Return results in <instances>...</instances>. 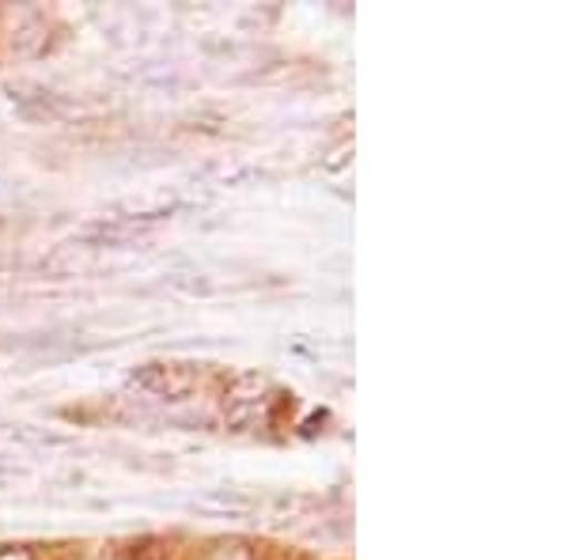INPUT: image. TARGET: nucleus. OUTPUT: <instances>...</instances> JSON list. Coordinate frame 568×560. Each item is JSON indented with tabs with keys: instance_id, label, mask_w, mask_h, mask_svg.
<instances>
[{
	"instance_id": "f257e3e1",
	"label": "nucleus",
	"mask_w": 568,
	"mask_h": 560,
	"mask_svg": "<svg viewBox=\"0 0 568 560\" xmlns=\"http://www.w3.org/2000/svg\"><path fill=\"white\" fill-rule=\"evenodd\" d=\"M197 383L201 371L194 364H141L130 371V390L149 401H186Z\"/></svg>"
},
{
	"instance_id": "f03ea898",
	"label": "nucleus",
	"mask_w": 568,
	"mask_h": 560,
	"mask_svg": "<svg viewBox=\"0 0 568 560\" xmlns=\"http://www.w3.org/2000/svg\"><path fill=\"white\" fill-rule=\"evenodd\" d=\"M270 406H273V383L258 371L235 375L232 387L224 390V413H227V425L235 431L265 425Z\"/></svg>"
},
{
	"instance_id": "7ed1b4c3",
	"label": "nucleus",
	"mask_w": 568,
	"mask_h": 560,
	"mask_svg": "<svg viewBox=\"0 0 568 560\" xmlns=\"http://www.w3.org/2000/svg\"><path fill=\"white\" fill-rule=\"evenodd\" d=\"M190 503L201 508V511H216V516H246V511L254 508L251 496H243L235 489H209V492L194 496Z\"/></svg>"
},
{
	"instance_id": "20e7f679",
	"label": "nucleus",
	"mask_w": 568,
	"mask_h": 560,
	"mask_svg": "<svg viewBox=\"0 0 568 560\" xmlns=\"http://www.w3.org/2000/svg\"><path fill=\"white\" fill-rule=\"evenodd\" d=\"M201 174L213 179L216 186H246V182L258 179V167H246V163H213V167H205Z\"/></svg>"
},
{
	"instance_id": "39448f33",
	"label": "nucleus",
	"mask_w": 568,
	"mask_h": 560,
	"mask_svg": "<svg viewBox=\"0 0 568 560\" xmlns=\"http://www.w3.org/2000/svg\"><path fill=\"white\" fill-rule=\"evenodd\" d=\"M12 439H20V444H27V447H69L72 444L69 436H58V431H45V428H34V425H16Z\"/></svg>"
},
{
	"instance_id": "423d86ee",
	"label": "nucleus",
	"mask_w": 568,
	"mask_h": 560,
	"mask_svg": "<svg viewBox=\"0 0 568 560\" xmlns=\"http://www.w3.org/2000/svg\"><path fill=\"white\" fill-rule=\"evenodd\" d=\"M122 560H168V553H163V546L155 538H144V541H136V546L125 549Z\"/></svg>"
},
{
	"instance_id": "0eeeda50",
	"label": "nucleus",
	"mask_w": 568,
	"mask_h": 560,
	"mask_svg": "<svg viewBox=\"0 0 568 560\" xmlns=\"http://www.w3.org/2000/svg\"><path fill=\"white\" fill-rule=\"evenodd\" d=\"M209 560H254V553L243 541H220L213 553H209Z\"/></svg>"
},
{
	"instance_id": "6e6552de",
	"label": "nucleus",
	"mask_w": 568,
	"mask_h": 560,
	"mask_svg": "<svg viewBox=\"0 0 568 560\" xmlns=\"http://www.w3.org/2000/svg\"><path fill=\"white\" fill-rule=\"evenodd\" d=\"M171 284H175V288H182V292H190V296H209V292H213V284H209L205 277L194 281V273H175V277H171Z\"/></svg>"
},
{
	"instance_id": "1a4fd4ad",
	"label": "nucleus",
	"mask_w": 568,
	"mask_h": 560,
	"mask_svg": "<svg viewBox=\"0 0 568 560\" xmlns=\"http://www.w3.org/2000/svg\"><path fill=\"white\" fill-rule=\"evenodd\" d=\"M349 160H353V144H342V149L334 152V160H326L323 167H326V171H337V167H345Z\"/></svg>"
},
{
	"instance_id": "9d476101",
	"label": "nucleus",
	"mask_w": 568,
	"mask_h": 560,
	"mask_svg": "<svg viewBox=\"0 0 568 560\" xmlns=\"http://www.w3.org/2000/svg\"><path fill=\"white\" fill-rule=\"evenodd\" d=\"M0 560H34V557L27 553L23 546H4V549H0Z\"/></svg>"
},
{
	"instance_id": "9b49d317",
	"label": "nucleus",
	"mask_w": 568,
	"mask_h": 560,
	"mask_svg": "<svg viewBox=\"0 0 568 560\" xmlns=\"http://www.w3.org/2000/svg\"><path fill=\"white\" fill-rule=\"evenodd\" d=\"M0 224H4V220H0Z\"/></svg>"
}]
</instances>
